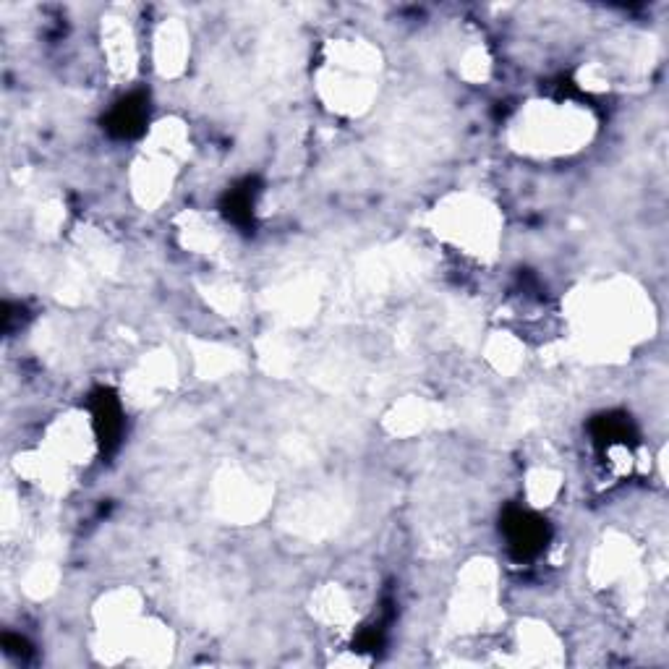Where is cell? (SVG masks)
Masks as SVG:
<instances>
[{"mask_svg":"<svg viewBox=\"0 0 669 669\" xmlns=\"http://www.w3.org/2000/svg\"><path fill=\"white\" fill-rule=\"evenodd\" d=\"M505 534L510 547L518 552L521 557L536 555L544 541H547V526L534 518L531 513H523V510H515V513L507 515L505 521Z\"/></svg>","mask_w":669,"mask_h":669,"instance_id":"6da1fadb","label":"cell"},{"mask_svg":"<svg viewBox=\"0 0 669 669\" xmlns=\"http://www.w3.org/2000/svg\"><path fill=\"white\" fill-rule=\"evenodd\" d=\"M144 97H129L123 100L118 108L110 115V129L118 136H131L142 129L144 118H147V110H144Z\"/></svg>","mask_w":669,"mask_h":669,"instance_id":"7a4b0ae2","label":"cell"}]
</instances>
